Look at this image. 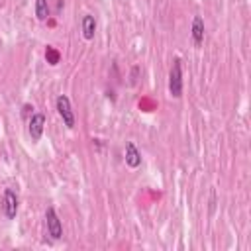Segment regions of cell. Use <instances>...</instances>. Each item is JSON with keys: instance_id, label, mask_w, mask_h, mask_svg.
Segmentation results:
<instances>
[{"instance_id": "1", "label": "cell", "mask_w": 251, "mask_h": 251, "mask_svg": "<svg viewBox=\"0 0 251 251\" xmlns=\"http://www.w3.org/2000/svg\"><path fill=\"white\" fill-rule=\"evenodd\" d=\"M169 92L173 98L182 96V61H180V57L173 59V65L169 71Z\"/></svg>"}, {"instance_id": "2", "label": "cell", "mask_w": 251, "mask_h": 251, "mask_svg": "<svg viewBox=\"0 0 251 251\" xmlns=\"http://www.w3.org/2000/svg\"><path fill=\"white\" fill-rule=\"evenodd\" d=\"M55 108H57V114L61 116L63 124H65L69 129H73L76 120H75V112H73V108H71L69 96H67V94H59L57 100H55Z\"/></svg>"}, {"instance_id": "3", "label": "cell", "mask_w": 251, "mask_h": 251, "mask_svg": "<svg viewBox=\"0 0 251 251\" xmlns=\"http://www.w3.org/2000/svg\"><path fill=\"white\" fill-rule=\"evenodd\" d=\"M0 208H2V214H4L8 220H14V218H16L18 208H20V198H18V194H16L12 188H4L2 200H0Z\"/></svg>"}, {"instance_id": "4", "label": "cell", "mask_w": 251, "mask_h": 251, "mask_svg": "<svg viewBox=\"0 0 251 251\" xmlns=\"http://www.w3.org/2000/svg\"><path fill=\"white\" fill-rule=\"evenodd\" d=\"M45 226H47V233L53 237V239H61L63 237V226H61V220L55 212V208H47L45 210Z\"/></svg>"}, {"instance_id": "5", "label": "cell", "mask_w": 251, "mask_h": 251, "mask_svg": "<svg viewBox=\"0 0 251 251\" xmlns=\"http://www.w3.org/2000/svg\"><path fill=\"white\" fill-rule=\"evenodd\" d=\"M43 127H45V114L37 112V114H31L29 122H27V133L31 137V141H39L41 135H43Z\"/></svg>"}, {"instance_id": "6", "label": "cell", "mask_w": 251, "mask_h": 251, "mask_svg": "<svg viewBox=\"0 0 251 251\" xmlns=\"http://www.w3.org/2000/svg\"><path fill=\"white\" fill-rule=\"evenodd\" d=\"M124 161L129 169H137L141 165V151L135 147L133 141H127L126 143V151H124Z\"/></svg>"}, {"instance_id": "7", "label": "cell", "mask_w": 251, "mask_h": 251, "mask_svg": "<svg viewBox=\"0 0 251 251\" xmlns=\"http://www.w3.org/2000/svg\"><path fill=\"white\" fill-rule=\"evenodd\" d=\"M190 35L196 47H200L204 43V20L200 16H194L192 20V27H190Z\"/></svg>"}, {"instance_id": "8", "label": "cell", "mask_w": 251, "mask_h": 251, "mask_svg": "<svg viewBox=\"0 0 251 251\" xmlns=\"http://www.w3.org/2000/svg\"><path fill=\"white\" fill-rule=\"evenodd\" d=\"M94 33H96V20H94V16H90V14L82 16V37L90 41V39H94Z\"/></svg>"}, {"instance_id": "9", "label": "cell", "mask_w": 251, "mask_h": 251, "mask_svg": "<svg viewBox=\"0 0 251 251\" xmlns=\"http://www.w3.org/2000/svg\"><path fill=\"white\" fill-rule=\"evenodd\" d=\"M49 0H35V18L37 20H47L49 18Z\"/></svg>"}, {"instance_id": "10", "label": "cell", "mask_w": 251, "mask_h": 251, "mask_svg": "<svg viewBox=\"0 0 251 251\" xmlns=\"http://www.w3.org/2000/svg\"><path fill=\"white\" fill-rule=\"evenodd\" d=\"M45 59H47L49 65H57L59 59H61V55H59V51H55L51 45H47V49H45Z\"/></svg>"}]
</instances>
